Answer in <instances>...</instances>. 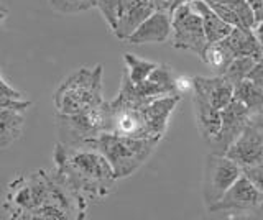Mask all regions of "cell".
Here are the masks:
<instances>
[{
  "label": "cell",
  "instance_id": "6da1fadb",
  "mask_svg": "<svg viewBox=\"0 0 263 220\" xmlns=\"http://www.w3.org/2000/svg\"><path fill=\"white\" fill-rule=\"evenodd\" d=\"M54 174L76 197L89 207L115 189V176L102 153L92 148H72L58 142L53 153Z\"/></svg>",
  "mask_w": 263,
  "mask_h": 220
},
{
  "label": "cell",
  "instance_id": "7a4b0ae2",
  "mask_svg": "<svg viewBox=\"0 0 263 220\" xmlns=\"http://www.w3.org/2000/svg\"><path fill=\"white\" fill-rule=\"evenodd\" d=\"M53 204L61 207L71 220L86 218L87 207L56 177L54 171L38 169L16 177L8 184L4 209L10 218L30 220L38 207Z\"/></svg>",
  "mask_w": 263,
  "mask_h": 220
},
{
  "label": "cell",
  "instance_id": "3957f363",
  "mask_svg": "<svg viewBox=\"0 0 263 220\" xmlns=\"http://www.w3.org/2000/svg\"><path fill=\"white\" fill-rule=\"evenodd\" d=\"M158 138H135L114 133H101L90 143V148L104 154L114 171L115 179L130 177L152 156Z\"/></svg>",
  "mask_w": 263,
  "mask_h": 220
},
{
  "label": "cell",
  "instance_id": "277c9868",
  "mask_svg": "<svg viewBox=\"0 0 263 220\" xmlns=\"http://www.w3.org/2000/svg\"><path fill=\"white\" fill-rule=\"evenodd\" d=\"M102 74L104 66L96 64L92 68H79L66 77L53 94L56 113L72 115L102 104Z\"/></svg>",
  "mask_w": 263,
  "mask_h": 220
},
{
  "label": "cell",
  "instance_id": "5b68a950",
  "mask_svg": "<svg viewBox=\"0 0 263 220\" xmlns=\"http://www.w3.org/2000/svg\"><path fill=\"white\" fill-rule=\"evenodd\" d=\"M105 101L72 115L56 113L58 142L72 148H90L96 138L104 133Z\"/></svg>",
  "mask_w": 263,
  "mask_h": 220
},
{
  "label": "cell",
  "instance_id": "8992f818",
  "mask_svg": "<svg viewBox=\"0 0 263 220\" xmlns=\"http://www.w3.org/2000/svg\"><path fill=\"white\" fill-rule=\"evenodd\" d=\"M211 214H226L234 218H263V194L249 177L238 176L222 197L208 207Z\"/></svg>",
  "mask_w": 263,
  "mask_h": 220
},
{
  "label": "cell",
  "instance_id": "52a82bcc",
  "mask_svg": "<svg viewBox=\"0 0 263 220\" xmlns=\"http://www.w3.org/2000/svg\"><path fill=\"white\" fill-rule=\"evenodd\" d=\"M171 45L176 50L193 51L202 59L208 39L202 28L201 15L191 4H181L171 12Z\"/></svg>",
  "mask_w": 263,
  "mask_h": 220
},
{
  "label": "cell",
  "instance_id": "ba28073f",
  "mask_svg": "<svg viewBox=\"0 0 263 220\" xmlns=\"http://www.w3.org/2000/svg\"><path fill=\"white\" fill-rule=\"evenodd\" d=\"M240 174L242 168L229 156L219 153H209L205 156L202 173V201L205 209L216 204Z\"/></svg>",
  "mask_w": 263,
  "mask_h": 220
},
{
  "label": "cell",
  "instance_id": "9c48e42d",
  "mask_svg": "<svg viewBox=\"0 0 263 220\" xmlns=\"http://www.w3.org/2000/svg\"><path fill=\"white\" fill-rule=\"evenodd\" d=\"M249 122H250L249 110H247V107L240 101L234 97L220 110V130L208 143L212 153L226 154L229 146L237 140V136L243 132V128L249 125Z\"/></svg>",
  "mask_w": 263,
  "mask_h": 220
},
{
  "label": "cell",
  "instance_id": "30bf717a",
  "mask_svg": "<svg viewBox=\"0 0 263 220\" xmlns=\"http://www.w3.org/2000/svg\"><path fill=\"white\" fill-rule=\"evenodd\" d=\"M238 166L255 165L263 159V125L257 122H249L243 132L237 136V140L229 146L226 153Z\"/></svg>",
  "mask_w": 263,
  "mask_h": 220
},
{
  "label": "cell",
  "instance_id": "8fae6325",
  "mask_svg": "<svg viewBox=\"0 0 263 220\" xmlns=\"http://www.w3.org/2000/svg\"><path fill=\"white\" fill-rule=\"evenodd\" d=\"M155 12L150 0H120L119 22L112 31L120 42H127V38L142 25V23Z\"/></svg>",
  "mask_w": 263,
  "mask_h": 220
},
{
  "label": "cell",
  "instance_id": "7c38bea8",
  "mask_svg": "<svg viewBox=\"0 0 263 220\" xmlns=\"http://www.w3.org/2000/svg\"><path fill=\"white\" fill-rule=\"evenodd\" d=\"M137 92L145 101H153L156 97L164 95H181L178 89V77L171 66L168 64H158L146 81L135 84Z\"/></svg>",
  "mask_w": 263,
  "mask_h": 220
},
{
  "label": "cell",
  "instance_id": "4fadbf2b",
  "mask_svg": "<svg viewBox=\"0 0 263 220\" xmlns=\"http://www.w3.org/2000/svg\"><path fill=\"white\" fill-rule=\"evenodd\" d=\"M168 38H171V13L155 10L150 17L127 38L125 43L156 45V43H164Z\"/></svg>",
  "mask_w": 263,
  "mask_h": 220
},
{
  "label": "cell",
  "instance_id": "5bb4252c",
  "mask_svg": "<svg viewBox=\"0 0 263 220\" xmlns=\"http://www.w3.org/2000/svg\"><path fill=\"white\" fill-rule=\"evenodd\" d=\"M179 101L181 95H164V97H156V99L150 101L143 107L146 128L152 138H158V140L163 138L164 132L168 128L171 113L175 112Z\"/></svg>",
  "mask_w": 263,
  "mask_h": 220
},
{
  "label": "cell",
  "instance_id": "9a60e30c",
  "mask_svg": "<svg viewBox=\"0 0 263 220\" xmlns=\"http://www.w3.org/2000/svg\"><path fill=\"white\" fill-rule=\"evenodd\" d=\"M193 91L199 92L212 107L222 110L234 99V86L229 84L224 76H194L193 77Z\"/></svg>",
  "mask_w": 263,
  "mask_h": 220
},
{
  "label": "cell",
  "instance_id": "2e32d148",
  "mask_svg": "<svg viewBox=\"0 0 263 220\" xmlns=\"http://www.w3.org/2000/svg\"><path fill=\"white\" fill-rule=\"evenodd\" d=\"M220 43L232 58H238V56H252L257 59L263 58V46L250 28L234 27L224 39H220Z\"/></svg>",
  "mask_w": 263,
  "mask_h": 220
},
{
  "label": "cell",
  "instance_id": "e0dca14e",
  "mask_svg": "<svg viewBox=\"0 0 263 220\" xmlns=\"http://www.w3.org/2000/svg\"><path fill=\"white\" fill-rule=\"evenodd\" d=\"M193 107H194L196 127L199 130V135L205 143H209L220 130V110L212 107V105L196 91H193Z\"/></svg>",
  "mask_w": 263,
  "mask_h": 220
},
{
  "label": "cell",
  "instance_id": "ac0fdd59",
  "mask_svg": "<svg viewBox=\"0 0 263 220\" xmlns=\"http://www.w3.org/2000/svg\"><path fill=\"white\" fill-rule=\"evenodd\" d=\"M189 4H191L193 9L201 15L202 28L205 33V39H208V45L220 42V39H224L230 31H232L234 27L222 20L204 0H193V2H189Z\"/></svg>",
  "mask_w": 263,
  "mask_h": 220
},
{
  "label": "cell",
  "instance_id": "d6986e66",
  "mask_svg": "<svg viewBox=\"0 0 263 220\" xmlns=\"http://www.w3.org/2000/svg\"><path fill=\"white\" fill-rule=\"evenodd\" d=\"M23 113L15 109H0V150H5L20 140L25 125Z\"/></svg>",
  "mask_w": 263,
  "mask_h": 220
},
{
  "label": "cell",
  "instance_id": "ffe728a7",
  "mask_svg": "<svg viewBox=\"0 0 263 220\" xmlns=\"http://www.w3.org/2000/svg\"><path fill=\"white\" fill-rule=\"evenodd\" d=\"M234 97L245 105L250 117L263 115V89L257 87L252 81L243 79L240 84L235 86Z\"/></svg>",
  "mask_w": 263,
  "mask_h": 220
},
{
  "label": "cell",
  "instance_id": "44dd1931",
  "mask_svg": "<svg viewBox=\"0 0 263 220\" xmlns=\"http://www.w3.org/2000/svg\"><path fill=\"white\" fill-rule=\"evenodd\" d=\"M123 63H125V66H127V71H125L127 76L134 84H140V83H143V81H146L148 76L153 72V69L158 66V63L138 58V56L132 53L123 54Z\"/></svg>",
  "mask_w": 263,
  "mask_h": 220
},
{
  "label": "cell",
  "instance_id": "7402d4cb",
  "mask_svg": "<svg viewBox=\"0 0 263 220\" xmlns=\"http://www.w3.org/2000/svg\"><path fill=\"white\" fill-rule=\"evenodd\" d=\"M257 61L258 59L252 58V56H238V58H234L227 64V68L224 69V72H222L220 76H224L227 83L235 87V86L240 84L247 76H249L250 69L255 66V63Z\"/></svg>",
  "mask_w": 263,
  "mask_h": 220
},
{
  "label": "cell",
  "instance_id": "603a6c76",
  "mask_svg": "<svg viewBox=\"0 0 263 220\" xmlns=\"http://www.w3.org/2000/svg\"><path fill=\"white\" fill-rule=\"evenodd\" d=\"M234 58L229 54V51L224 48L220 42L217 43H211L205 46V51H204V56H202V61L211 66L212 69H216L219 74L224 72V69L227 68V64L232 61Z\"/></svg>",
  "mask_w": 263,
  "mask_h": 220
},
{
  "label": "cell",
  "instance_id": "cb8c5ba5",
  "mask_svg": "<svg viewBox=\"0 0 263 220\" xmlns=\"http://www.w3.org/2000/svg\"><path fill=\"white\" fill-rule=\"evenodd\" d=\"M51 10L61 15H74L87 12L96 7V0H48Z\"/></svg>",
  "mask_w": 263,
  "mask_h": 220
},
{
  "label": "cell",
  "instance_id": "d4e9b609",
  "mask_svg": "<svg viewBox=\"0 0 263 220\" xmlns=\"http://www.w3.org/2000/svg\"><path fill=\"white\" fill-rule=\"evenodd\" d=\"M96 7L104 17L109 30L114 31L115 27H117V22H119L120 0H96Z\"/></svg>",
  "mask_w": 263,
  "mask_h": 220
},
{
  "label": "cell",
  "instance_id": "484cf974",
  "mask_svg": "<svg viewBox=\"0 0 263 220\" xmlns=\"http://www.w3.org/2000/svg\"><path fill=\"white\" fill-rule=\"evenodd\" d=\"M242 174L249 177V181L263 194V159L255 163V165L242 166Z\"/></svg>",
  "mask_w": 263,
  "mask_h": 220
},
{
  "label": "cell",
  "instance_id": "4316f807",
  "mask_svg": "<svg viewBox=\"0 0 263 220\" xmlns=\"http://www.w3.org/2000/svg\"><path fill=\"white\" fill-rule=\"evenodd\" d=\"M245 79L252 81V83L257 86V87L263 89V58L255 63V66L250 69L249 76H247Z\"/></svg>",
  "mask_w": 263,
  "mask_h": 220
},
{
  "label": "cell",
  "instance_id": "83f0119b",
  "mask_svg": "<svg viewBox=\"0 0 263 220\" xmlns=\"http://www.w3.org/2000/svg\"><path fill=\"white\" fill-rule=\"evenodd\" d=\"M253 33H255V36H257V39L260 42V45L263 46V20L257 23V27L253 28Z\"/></svg>",
  "mask_w": 263,
  "mask_h": 220
},
{
  "label": "cell",
  "instance_id": "f1b7e54d",
  "mask_svg": "<svg viewBox=\"0 0 263 220\" xmlns=\"http://www.w3.org/2000/svg\"><path fill=\"white\" fill-rule=\"evenodd\" d=\"M261 2H263V0H247V4L250 5V9L253 10V13L258 12V9L261 7Z\"/></svg>",
  "mask_w": 263,
  "mask_h": 220
},
{
  "label": "cell",
  "instance_id": "f546056e",
  "mask_svg": "<svg viewBox=\"0 0 263 220\" xmlns=\"http://www.w3.org/2000/svg\"><path fill=\"white\" fill-rule=\"evenodd\" d=\"M255 20H257V23L263 20V2H261V7L258 9V12H255Z\"/></svg>",
  "mask_w": 263,
  "mask_h": 220
},
{
  "label": "cell",
  "instance_id": "4dcf8cb0",
  "mask_svg": "<svg viewBox=\"0 0 263 220\" xmlns=\"http://www.w3.org/2000/svg\"><path fill=\"white\" fill-rule=\"evenodd\" d=\"M252 122H257V124L263 125V115H255V117H250Z\"/></svg>",
  "mask_w": 263,
  "mask_h": 220
},
{
  "label": "cell",
  "instance_id": "1f68e13d",
  "mask_svg": "<svg viewBox=\"0 0 263 220\" xmlns=\"http://www.w3.org/2000/svg\"><path fill=\"white\" fill-rule=\"evenodd\" d=\"M5 18H7V10L0 7V22H4Z\"/></svg>",
  "mask_w": 263,
  "mask_h": 220
}]
</instances>
